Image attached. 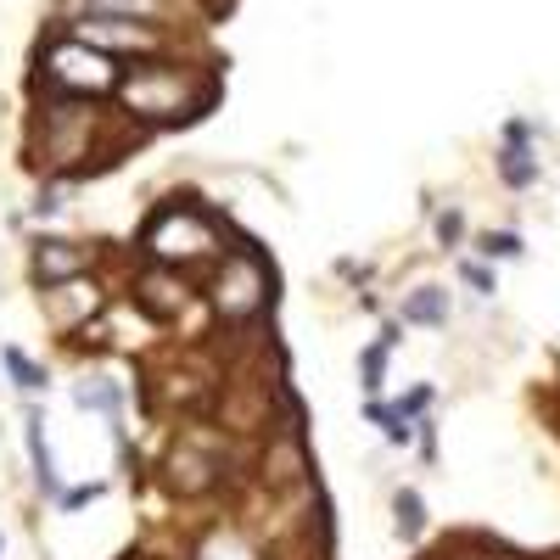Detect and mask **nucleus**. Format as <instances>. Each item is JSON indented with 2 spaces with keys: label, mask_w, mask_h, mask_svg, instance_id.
Returning <instances> with one entry per match:
<instances>
[{
  "label": "nucleus",
  "mask_w": 560,
  "mask_h": 560,
  "mask_svg": "<svg viewBox=\"0 0 560 560\" xmlns=\"http://www.w3.org/2000/svg\"><path fill=\"white\" fill-rule=\"evenodd\" d=\"M118 118L152 135V129H185L196 124L202 112H213L219 101V73L196 68V62H180V56H146V62H129L118 90Z\"/></svg>",
  "instance_id": "f257e3e1"
},
{
  "label": "nucleus",
  "mask_w": 560,
  "mask_h": 560,
  "mask_svg": "<svg viewBox=\"0 0 560 560\" xmlns=\"http://www.w3.org/2000/svg\"><path fill=\"white\" fill-rule=\"evenodd\" d=\"M224 247H230V224L202 196H163V202H152V213L135 230L140 264H163V269H180V275H196V280L219 264Z\"/></svg>",
  "instance_id": "f03ea898"
},
{
  "label": "nucleus",
  "mask_w": 560,
  "mask_h": 560,
  "mask_svg": "<svg viewBox=\"0 0 560 560\" xmlns=\"http://www.w3.org/2000/svg\"><path fill=\"white\" fill-rule=\"evenodd\" d=\"M275 292H280V269L258 241H236L224 247V258L202 275V303L213 308V320L230 331L264 325L275 314Z\"/></svg>",
  "instance_id": "7ed1b4c3"
},
{
  "label": "nucleus",
  "mask_w": 560,
  "mask_h": 560,
  "mask_svg": "<svg viewBox=\"0 0 560 560\" xmlns=\"http://www.w3.org/2000/svg\"><path fill=\"white\" fill-rule=\"evenodd\" d=\"M124 79V62L107 51H96L90 40L56 28V40L40 45L34 56V90H51V96H73V101H112Z\"/></svg>",
  "instance_id": "20e7f679"
},
{
  "label": "nucleus",
  "mask_w": 560,
  "mask_h": 560,
  "mask_svg": "<svg viewBox=\"0 0 560 560\" xmlns=\"http://www.w3.org/2000/svg\"><path fill=\"white\" fill-rule=\"evenodd\" d=\"M163 482L180 493V499H208V493H219L224 482H230V448H224V437L196 432V420H191V426L174 437V448H168Z\"/></svg>",
  "instance_id": "39448f33"
},
{
  "label": "nucleus",
  "mask_w": 560,
  "mask_h": 560,
  "mask_svg": "<svg viewBox=\"0 0 560 560\" xmlns=\"http://www.w3.org/2000/svg\"><path fill=\"white\" fill-rule=\"evenodd\" d=\"M129 303L152 325H180L185 308L202 303V280L180 275V269H163V264H140L135 280H129Z\"/></svg>",
  "instance_id": "423d86ee"
},
{
  "label": "nucleus",
  "mask_w": 560,
  "mask_h": 560,
  "mask_svg": "<svg viewBox=\"0 0 560 560\" xmlns=\"http://www.w3.org/2000/svg\"><path fill=\"white\" fill-rule=\"evenodd\" d=\"M101 264V247L96 241H79V236H34L28 241V280L34 292L45 286H62V280H79V275H96Z\"/></svg>",
  "instance_id": "0eeeda50"
},
{
  "label": "nucleus",
  "mask_w": 560,
  "mask_h": 560,
  "mask_svg": "<svg viewBox=\"0 0 560 560\" xmlns=\"http://www.w3.org/2000/svg\"><path fill=\"white\" fill-rule=\"evenodd\" d=\"M40 308H45V320H51L56 336H79L84 325L107 308V292H101L96 275H79V280H62V286H45Z\"/></svg>",
  "instance_id": "6e6552de"
},
{
  "label": "nucleus",
  "mask_w": 560,
  "mask_h": 560,
  "mask_svg": "<svg viewBox=\"0 0 560 560\" xmlns=\"http://www.w3.org/2000/svg\"><path fill=\"white\" fill-rule=\"evenodd\" d=\"M23 443H28V471H34V488H40V499H56V493H62V471H56V454H51V432H45L40 398H28V404H23Z\"/></svg>",
  "instance_id": "1a4fd4ad"
},
{
  "label": "nucleus",
  "mask_w": 560,
  "mask_h": 560,
  "mask_svg": "<svg viewBox=\"0 0 560 560\" xmlns=\"http://www.w3.org/2000/svg\"><path fill=\"white\" fill-rule=\"evenodd\" d=\"M62 12L73 17H140V23H168L174 28V17H180L185 0H56Z\"/></svg>",
  "instance_id": "9d476101"
},
{
  "label": "nucleus",
  "mask_w": 560,
  "mask_h": 560,
  "mask_svg": "<svg viewBox=\"0 0 560 560\" xmlns=\"http://www.w3.org/2000/svg\"><path fill=\"white\" fill-rule=\"evenodd\" d=\"M124 404H129V392L118 387L112 376H79V381H73V409L101 415L112 432H118V443H124Z\"/></svg>",
  "instance_id": "9b49d317"
},
{
  "label": "nucleus",
  "mask_w": 560,
  "mask_h": 560,
  "mask_svg": "<svg viewBox=\"0 0 560 560\" xmlns=\"http://www.w3.org/2000/svg\"><path fill=\"white\" fill-rule=\"evenodd\" d=\"M398 320L415 325V331H443V325L454 320V297H448V286H437V280H420V286L404 292Z\"/></svg>",
  "instance_id": "f8f14e48"
},
{
  "label": "nucleus",
  "mask_w": 560,
  "mask_h": 560,
  "mask_svg": "<svg viewBox=\"0 0 560 560\" xmlns=\"http://www.w3.org/2000/svg\"><path fill=\"white\" fill-rule=\"evenodd\" d=\"M493 174H499L504 191H532V185L544 180V163H538V152H532V140H499Z\"/></svg>",
  "instance_id": "ddd939ff"
},
{
  "label": "nucleus",
  "mask_w": 560,
  "mask_h": 560,
  "mask_svg": "<svg viewBox=\"0 0 560 560\" xmlns=\"http://www.w3.org/2000/svg\"><path fill=\"white\" fill-rule=\"evenodd\" d=\"M0 364H6V381H12L23 398H45V392H51V364L34 359L23 342H0Z\"/></svg>",
  "instance_id": "4468645a"
},
{
  "label": "nucleus",
  "mask_w": 560,
  "mask_h": 560,
  "mask_svg": "<svg viewBox=\"0 0 560 560\" xmlns=\"http://www.w3.org/2000/svg\"><path fill=\"white\" fill-rule=\"evenodd\" d=\"M432 527V510H426V493L420 488H392V532H398V544H420Z\"/></svg>",
  "instance_id": "2eb2a0df"
},
{
  "label": "nucleus",
  "mask_w": 560,
  "mask_h": 560,
  "mask_svg": "<svg viewBox=\"0 0 560 560\" xmlns=\"http://www.w3.org/2000/svg\"><path fill=\"white\" fill-rule=\"evenodd\" d=\"M471 258H482V264H521V258H527V241H521V230H476Z\"/></svg>",
  "instance_id": "dca6fc26"
},
{
  "label": "nucleus",
  "mask_w": 560,
  "mask_h": 560,
  "mask_svg": "<svg viewBox=\"0 0 560 560\" xmlns=\"http://www.w3.org/2000/svg\"><path fill=\"white\" fill-rule=\"evenodd\" d=\"M364 420H370V426H376L392 448H415V420L398 415L392 398H364Z\"/></svg>",
  "instance_id": "f3484780"
},
{
  "label": "nucleus",
  "mask_w": 560,
  "mask_h": 560,
  "mask_svg": "<svg viewBox=\"0 0 560 560\" xmlns=\"http://www.w3.org/2000/svg\"><path fill=\"white\" fill-rule=\"evenodd\" d=\"M465 236H471V224H465V208H460V202H448V208H432V241H437V252L460 258Z\"/></svg>",
  "instance_id": "a211bd4d"
},
{
  "label": "nucleus",
  "mask_w": 560,
  "mask_h": 560,
  "mask_svg": "<svg viewBox=\"0 0 560 560\" xmlns=\"http://www.w3.org/2000/svg\"><path fill=\"white\" fill-rule=\"evenodd\" d=\"M387 364H392V353L381 348V342H364L359 348V364H353V370H359L364 398H381V392H387Z\"/></svg>",
  "instance_id": "6ab92c4d"
},
{
  "label": "nucleus",
  "mask_w": 560,
  "mask_h": 560,
  "mask_svg": "<svg viewBox=\"0 0 560 560\" xmlns=\"http://www.w3.org/2000/svg\"><path fill=\"white\" fill-rule=\"evenodd\" d=\"M454 275H460V286H465V292H476V297H493V292H499V275H493V264H482V258H471V252H460V258H454Z\"/></svg>",
  "instance_id": "aec40b11"
},
{
  "label": "nucleus",
  "mask_w": 560,
  "mask_h": 560,
  "mask_svg": "<svg viewBox=\"0 0 560 560\" xmlns=\"http://www.w3.org/2000/svg\"><path fill=\"white\" fill-rule=\"evenodd\" d=\"M101 493H107V482H101V476H90V482H73V488H62L51 504H56V516H79L84 504H96Z\"/></svg>",
  "instance_id": "412c9836"
},
{
  "label": "nucleus",
  "mask_w": 560,
  "mask_h": 560,
  "mask_svg": "<svg viewBox=\"0 0 560 560\" xmlns=\"http://www.w3.org/2000/svg\"><path fill=\"white\" fill-rule=\"evenodd\" d=\"M392 404H398V415H404V420H426L437 409V387H432V381H415V387L398 392Z\"/></svg>",
  "instance_id": "4be33fe9"
},
{
  "label": "nucleus",
  "mask_w": 560,
  "mask_h": 560,
  "mask_svg": "<svg viewBox=\"0 0 560 560\" xmlns=\"http://www.w3.org/2000/svg\"><path fill=\"white\" fill-rule=\"evenodd\" d=\"M62 208H68V202H62V185H56V180H45V191L34 196V208H28V219H56Z\"/></svg>",
  "instance_id": "5701e85b"
},
{
  "label": "nucleus",
  "mask_w": 560,
  "mask_h": 560,
  "mask_svg": "<svg viewBox=\"0 0 560 560\" xmlns=\"http://www.w3.org/2000/svg\"><path fill=\"white\" fill-rule=\"evenodd\" d=\"M404 331H409V325L398 320V314H392V320H381L376 342H381V348H387V353H398V348H404Z\"/></svg>",
  "instance_id": "b1692460"
},
{
  "label": "nucleus",
  "mask_w": 560,
  "mask_h": 560,
  "mask_svg": "<svg viewBox=\"0 0 560 560\" xmlns=\"http://www.w3.org/2000/svg\"><path fill=\"white\" fill-rule=\"evenodd\" d=\"M0 549H6V538H0Z\"/></svg>",
  "instance_id": "393cba45"
}]
</instances>
